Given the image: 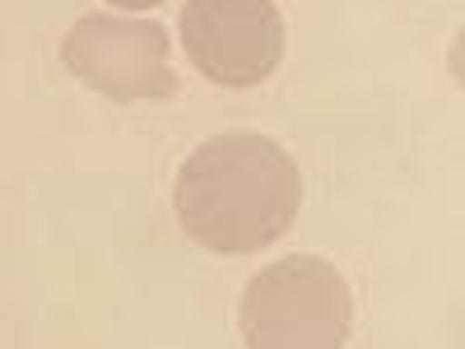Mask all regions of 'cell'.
Returning <instances> with one entry per match:
<instances>
[{
  "label": "cell",
  "mask_w": 465,
  "mask_h": 349,
  "mask_svg": "<svg viewBox=\"0 0 465 349\" xmlns=\"http://www.w3.org/2000/svg\"><path fill=\"white\" fill-rule=\"evenodd\" d=\"M302 205V173L265 135H214L186 154L173 182V210L191 243L214 256H247L280 243Z\"/></svg>",
  "instance_id": "obj_1"
},
{
  "label": "cell",
  "mask_w": 465,
  "mask_h": 349,
  "mask_svg": "<svg viewBox=\"0 0 465 349\" xmlns=\"http://www.w3.org/2000/svg\"><path fill=\"white\" fill-rule=\"evenodd\" d=\"M238 331L247 349H344L354 294L326 256L270 261L238 303Z\"/></svg>",
  "instance_id": "obj_2"
},
{
  "label": "cell",
  "mask_w": 465,
  "mask_h": 349,
  "mask_svg": "<svg viewBox=\"0 0 465 349\" xmlns=\"http://www.w3.org/2000/svg\"><path fill=\"white\" fill-rule=\"evenodd\" d=\"M173 37L153 19L84 15L65 33L61 61L80 85L107 103H163L177 94V75L168 65Z\"/></svg>",
  "instance_id": "obj_3"
},
{
  "label": "cell",
  "mask_w": 465,
  "mask_h": 349,
  "mask_svg": "<svg viewBox=\"0 0 465 349\" xmlns=\"http://www.w3.org/2000/svg\"><path fill=\"white\" fill-rule=\"evenodd\" d=\"M177 37L191 65L223 89H256L284 61L275 0H186Z\"/></svg>",
  "instance_id": "obj_4"
},
{
  "label": "cell",
  "mask_w": 465,
  "mask_h": 349,
  "mask_svg": "<svg viewBox=\"0 0 465 349\" xmlns=\"http://www.w3.org/2000/svg\"><path fill=\"white\" fill-rule=\"evenodd\" d=\"M112 5H122V10H153V5H163V0H112Z\"/></svg>",
  "instance_id": "obj_5"
}]
</instances>
